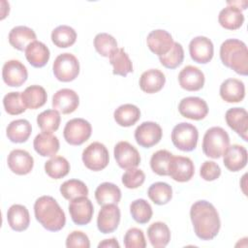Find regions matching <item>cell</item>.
Segmentation results:
<instances>
[{"label": "cell", "instance_id": "18", "mask_svg": "<svg viewBox=\"0 0 248 248\" xmlns=\"http://www.w3.org/2000/svg\"><path fill=\"white\" fill-rule=\"evenodd\" d=\"M9 169L16 174L25 175L29 173L34 166L32 155L23 149H14L7 159Z\"/></svg>", "mask_w": 248, "mask_h": 248}, {"label": "cell", "instance_id": "42", "mask_svg": "<svg viewBox=\"0 0 248 248\" xmlns=\"http://www.w3.org/2000/svg\"><path fill=\"white\" fill-rule=\"evenodd\" d=\"M94 46L97 52L104 57H109L110 54L118 48L114 37L108 33L97 34L94 38Z\"/></svg>", "mask_w": 248, "mask_h": 248}, {"label": "cell", "instance_id": "48", "mask_svg": "<svg viewBox=\"0 0 248 248\" xmlns=\"http://www.w3.org/2000/svg\"><path fill=\"white\" fill-rule=\"evenodd\" d=\"M66 247L73 248V247H82V248H89L90 241L84 232L80 231H74L68 234L66 238Z\"/></svg>", "mask_w": 248, "mask_h": 248}, {"label": "cell", "instance_id": "1", "mask_svg": "<svg viewBox=\"0 0 248 248\" xmlns=\"http://www.w3.org/2000/svg\"><path fill=\"white\" fill-rule=\"evenodd\" d=\"M190 217L196 235L202 240H211L219 232L221 221L212 203L201 200L194 202L190 209Z\"/></svg>", "mask_w": 248, "mask_h": 248}, {"label": "cell", "instance_id": "32", "mask_svg": "<svg viewBox=\"0 0 248 248\" xmlns=\"http://www.w3.org/2000/svg\"><path fill=\"white\" fill-rule=\"evenodd\" d=\"M21 99L26 108L36 109L46 103L47 95L44 87L40 85H30L21 93Z\"/></svg>", "mask_w": 248, "mask_h": 248}, {"label": "cell", "instance_id": "23", "mask_svg": "<svg viewBox=\"0 0 248 248\" xmlns=\"http://www.w3.org/2000/svg\"><path fill=\"white\" fill-rule=\"evenodd\" d=\"M35 151L43 157H53L59 150V140L51 133L42 132L38 134L33 141Z\"/></svg>", "mask_w": 248, "mask_h": 248}, {"label": "cell", "instance_id": "39", "mask_svg": "<svg viewBox=\"0 0 248 248\" xmlns=\"http://www.w3.org/2000/svg\"><path fill=\"white\" fill-rule=\"evenodd\" d=\"M147 195L154 203L163 205L171 200L172 189L171 186L166 182H155L149 186Z\"/></svg>", "mask_w": 248, "mask_h": 248}, {"label": "cell", "instance_id": "36", "mask_svg": "<svg viewBox=\"0 0 248 248\" xmlns=\"http://www.w3.org/2000/svg\"><path fill=\"white\" fill-rule=\"evenodd\" d=\"M77 32L69 25H59L51 32L52 43L61 48L69 47L76 43Z\"/></svg>", "mask_w": 248, "mask_h": 248}, {"label": "cell", "instance_id": "26", "mask_svg": "<svg viewBox=\"0 0 248 248\" xmlns=\"http://www.w3.org/2000/svg\"><path fill=\"white\" fill-rule=\"evenodd\" d=\"M36 38L34 30L24 25L14 27L9 33V43L17 50H25L31 43L36 41Z\"/></svg>", "mask_w": 248, "mask_h": 248}, {"label": "cell", "instance_id": "43", "mask_svg": "<svg viewBox=\"0 0 248 248\" xmlns=\"http://www.w3.org/2000/svg\"><path fill=\"white\" fill-rule=\"evenodd\" d=\"M171 156L172 154L166 149L156 151L150 159L151 170L158 175H169V164Z\"/></svg>", "mask_w": 248, "mask_h": 248}, {"label": "cell", "instance_id": "15", "mask_svg": "<svg viewBox=\"0 0 248 248\" xmlns=\"http://www.w3.org/2000/svg\"><path fill=\"white\" fill-rule=\"evenodd\" d=\"M189 53L195 62L206 64L213 57L214 46L211 40L207 37L198 36L191 40L189 44Z\"/></svg>", "mask_w": 248, "mask_h": 248}, {"label": "cell", "instance_id": "47", "mask_svg": "<svg viewBox=\"0 0 248 248\" xmlns=\"http://www.w3.org/2000/svg\"><path fill=\"white\" fill-rule=\"evenodd\" d=\"M123 241L126 248H144L146 246L143 232L138 228L129 229L124 235Z\"/></svg>", "mask_w": 248, "mask_h": 248}, {"label": "cell", "instance_id": "12", "mask_svg": "<svg viewBox=\"0 0 248 248\" xmlns=\"http://www.w3.org/2000/svg\"><path fill=\"white\" fill-rule=\"evenodd\" d=\"M2 78L8 86L19 87L28 78L27 69L18 60H8L2 68Z\"/></svg>", "mask_w": 248, "mask_h": 248}, {"label": "cell", "instance_id": "6", "mask_svg": "<svg viewBox=\"0 0 248 248\" xmlns=\"http://www.w3.org/2000/svg\"><path fill=\"white\" fill-rule=\"evenodd\" d=\"M54 77L63 82H69L78 76L79 62L78 58L69 52L59 54L52 65Z\"/></svg>", "mask_w": 248, "mask_h": 248}, {"label": "cell", "instance_id": "17", "mask_svg": "<svg viewBox=\"0 0 248 248\" xmlns=\"http://www.w3.org/2000/svg\"><path fill=\"white\" fill-rule=\"evenodd\" d=\"M79 105L78 93L70 88H62L52 97V108L63 114L74 112Z\"/></svg>", "mask_w": 248, "mask_h": 248}, {"label": "cell", "instance_id": "44", "mask_svg": "<svg viewBox=\"0 0 248 248\" xmlns=\"http://www.w3.org/2000/svg\"><path fill=\"white\" fill-rule=\"evenodd\" d=\"M184 59V50L181 44L174 42L170 51L162 56H159L161 64L168 69H175L182 64Z\"/></svg>", "mask_w": 248, "mask_h": 248}, {"label": "cell", "instance_id": "13", "mask_svg": "<svg viewBox=\"0 0 248 248\" xmlns=\"http://www.w3.org/2000/svg\"><path fill=\"white\" fill-rule=\"evenodd\" d=\"M178 110L180 114L192 120H202L208 113V106L206 102L200 97L183 98L179 105Z\"/></svg>", "mask_w": 248, "mask_h": 248}, {"label": "cell", "instance_id": "38", "mask_svg": "<svg viewBox=\"0 0 248 248\" xmlns=\"http://www.w3.org/2000/svg\"><path fill=\"white\" fill-rule=\"evenodd\" d=\"M60 193L66 200L73 201L79 197H87L88 188L79 179H69L61 184Z\"/></svg>", "mask_w": 248, "mask_h": 248}, {"label": "cell", "instance_id": "37", "mask_svg": "<svg viewBox=\"0 0 248 248\" xmlns=\"http://www.w3.org/2000/svg\"><path fill=\"white\" fill-rule=\"evenodd\" d=\"M45 170L49 177L60 179L69 173L70 163L62 156H53L45 163Z\"/></svg>", "mask_w": 248, "mask_h": 248}, {"label": "cell", "instance_id": "34", "mask_svg": "<svg viewBox=\"0 0 248 248\" xmlns=\"http://www.w3.org/2000/svg\"><path fill=\"white\" fill-rule=\"evenodd\" d=\"M147 236L151 245L155 248H162L170 240V231L163 222L152 223L147 229Z\"/></svg>", "mask_w": 248, "mask_h": 248}, {"label": "cell", "instance_id": "50", "mask_svg": "<svg viewBox=\"0 0 248 248\" xmlns=\"http://www.w3.org/2000/svg\"><path fill=\"white\" fill-rule=\"evenodd\" d=\"M99 248H119V243L116 238L112 237L109 239H105L98 244Z\"/></svg>", "mask_w": 248, "mask_h": 248}, {"label": "cell", "instance_id": "8", "mask_svg": "<svg viewBox=\"0 0 248 248\" xmlns=\"http://www.w3.org/2000/svg\"><path fill=\"white\" fill-rule=\"evenodd\" d=\"M91 124L83 118H73L69 120L63 130L65 140L71 145H80L91 136Z\"/></svg>", "mask_w": 248, "mask_h": 248}, {"label": "cell", "instance_id": "11", "mask_svg": "<svg viewBox=\"0 0 248 248\" xmlns=\"http://www.w3.org/2000/svg\"><path fill=\"white\" fill-rule=\"evenodd\" d=\"M69 212L72 221L78 226L87 225L94 213V207L87 197H79L70 202Z\"/></svg>", "mask_w": 248, "mask_h": 248}, {"label": "cell", "instance_id": "35", "mask_svg": "<svg viewBox=\"0 0 248 248\" xmlns=\"http://www.w3.org/2000/svg\"><path fill=\"white\" fill-rule=\"evenodd\" d=\"M109 63L112 65L113 75L126 77L133 72L132 61L123 48H117L110 54Z\"/></svg>", "mask_w": 248, "mask_h": 248}, {"label": "cell", "instance_id": "21", "mask_svg": "<svg viewBox=\"0 0 248 248\" xmlns=\"http://www.w3.org/2000/svg\"><path fill=\"white\" fill-rule=\"evenodd\" d=\"M228 126L247 141L248 137V113L243 108H232L225 114Z\"/></svg>", "mask_w": 248, "mask_h": 248}, {"label": "cell", "instance_id": "46", "mask_svg": "<svg viewBox=\"0 0 248 248\" xmlns=\"http://www.w3.org/2000/svg\"><path fill=\"white\" fill-rule=\"evenodd\" d=\"M145 180L144 172L137 168L128 169L122 175V183L128 189H136L143 184Z\"/></svg>", "mask_w": 248, "mask_h": 248}, {"label": "cell", "instance_id": "9", "mask_svg": "<svg viewBox=\"0 0 248 248\" xmlns=\"http://www.w3.org/2000/svg\"><path fill=\"white\" fill-rule=\"evenodd\" d=\"M163 136L162 128L152 121H145L140 124L135 130V140L137 143L144 148H150L157 144Z\"/></svg>", "mask_w": 248, "mask_h": 248}, {"label": "cell", "instance_id": "19", "mask_svg": "<svg viewBox=\"0 0 248 248\" xmlns=\"http://www.w3.org/2000/svg\"><path fill=\"white\" fill-rule=\"evenodd\" d=\"M147 46L158 56H162L170 51L173 45L171 35L163 29H156L151 31L146 38Z\"/></svg>", "mask_w": 248, "mask_h": 248}, {"label": "cell", "instance_id": "24", "mask_svg": "<svg viewBox=\"0 0 248 248\" xmlns=\"http://www.w3.org/2000/svg\"><path fill=\"white\" fill-rule=\"evenodd\" d=\"M220 96L227 103H239L245 97V85L237 78H227L220 85Z\"/></svg>", "mask_w": 248, "mask_h": 248}, {"label": "cell", "instance_id": "4", "mask_svg": "<svg viewBox=\"0 0 248 248\" xmlns=\"http://www.w3.org/2000/svg\"><path fill=\"white\" fill-rule=\"evenodd\" d=\"M229 145L230 137L228 133L221 127H211L203 136L202 147L205 156L218 159L223 156Z\"/></svg>", "mask_w": 248, "mask_h": 248}, {"label": "cell", "instance_id": "7", "mask_svg": "<svg viewBox=\"0 0 248 248\" xmlns=\"http://www.w3.org/2000/svg\"><path fill=\"white\" fill-rule=\"evenodd\" d=\"M81 158L84 166L93 171L104 170L109 161L107 147L99 141H94L85 147Z\"/></svg>", "mask_w": 248, "mask_h": 248}, {"label": "cell", "instance_id": "28", "mask_svg": "<svg viewBox=\"0 0 248 248\" xmlns=\"http://www.w3.org/2000/svg\"><path fill=\"white\" fill-rule=\"evenodd\" d=\"M24 51L27 61L35 68L44 67L50 56L48 47L44 43L37 40L31 43Z\"/></svg>", "mask_w": 248, "mask_h": 248}, {"label": "cell", "instance_id": "25", "mask_svg": "<svg viewBox=\"0 0 248 248\" xmlns=\"http://www.w3.org/2000/svg\"><path fill=\"white\" fill-rule=\"evenodd\" d=\"M166 82V78L163 72L158 69H150L143 72L140 78V89L148 94H153L160 91Z\"/></svg>", "mask_w": 248, "mask_h": 248}, {"label": "cell", "instance_id": "2", "mask_svg": "<svg viewBox=\"0 0 248 248\" xmlns=\"http://www.w3.org/2000/svg\"><path fill=\"white\" fill-rule=\"evenodd\" d=\"M36 220L47 231L58 232L66 224V216L56 200L50 196H42L34 203Z\"/></svg>", "mask_w": 248, "mask_h": 248}, {"label": "cell", "instance_id": "41", "mask_svg": "<svg viewBox=\"0 0 248 248\" xmlns=\"http://www.w3.org/2000/svg\"><path fill=\"white\" fill-rule=\"evenodd\" d=\"M130 212L133 219L139 224H146L152 217L151 205L143 199H138L131 202Z\"/></svg>", "mask_w": 248, "mask_h": 248}, {"label": "cell", "instance_id": "33", "mask_svg": "<svg viewBox=\"0 0 248 248\" xmlns=\"http://www.w3.org/2000/svg\"><path fill=\"white\" fill-rule=\"evenodd\" d=\"M115 122L122 127H130L138 122L140 117V108L132 104L119 106L113 112Z\"/></svg>", "mask_w": 248, "mask_h": 248}, {"label": "cell", "instance_id": "22", "mask_svg": "<svg viewBox=\"0 0 248 248\" xmlns=\"http://www.w3.org/2000/svg\"><path fill=\"white\" fill-rule=\"evenodd\" d=\"M223 156V163L231 171H238L247 164V150L239 144L229 145Z\"/></svg>", "mask_w": 248, "mask_h": 248}, {"label": "cell", "instance_id": "49", "mask_svg": "<svg viewBox=\"0 0 248 248\" xmlns=\"http://www.w3.org/2000/svg\"><path fill=\"white\" fill-rule=\"evenodd\" d=\"M220 174L221 169L219 165L213 161H205L200 169V175L206 181H213L217 179Z\"/></svg>", "mask_w": 248, "mask_h": 248}, {"label": "cell", "instance_id": "16", "mask_svg": "<svg viewBox=\"0 0 248 248\" xmlns=\"http://www.w3.org/2000/svg\"><path fill=\"white\" fill-rule=\"evenodd\" d=\"M120 217V209L116 204L103 205L97 217L98 230L105 234L114 232L119 225Z\"/></svg>", "mask_w": 248, "mask_h": 248}, {"label": "cell", "instance_id": "20", "mask_svg": "<svg viewBox=\"0 0 248 248\" xmlns=\"http://www.w3.org/2000/svg\"><path fill=\"white\" fill-rule=\"evenodd\" d=\"M178 81L181 88L187 91H198L204 85V75L198 67L188 65L178 74Z\"/></svg>", "mask_w": 248, "mask_h": 248}, {"label": "cell", "instance_id": "45", "mask_svg": "<svg viewBox=\"0 0 248 248\" xmlns=\"http://www.w3.org/2000/svg\"><path fill=\"white\" fill-rule=\"evenodd\" d=\"M3 106L7 113L11 115H17L25 111L26 107L24 106L20 92H10L3 98Z\"/></svg>", "mask_w": 248, "mask_h": 248}, {"label": "cell", "instance_id": "40", "mask_svg": "<svg viewBox=\"0 0 248 248\" xmlns=\"http://www.w3.org/2000/svg\"><path fill=\"white\" fill-rule=\"evenodd\" d=\"M61 117L56 109H46L37 116V124L43 132H55L60 125Z\"/></svg>", "mask_w": 248, "mask_h": 248}, {"label": "cell", "instance_id": "3", "mask_svg": "<svg viewBox=\"0 0 248 248\" xmlns=\"http://www.w3.org/2000/svg\"><path fill=\"white\" fill-rule=\"evenodd\" d=\"M222 63L241 76L248 74V50L244 42L237 39H228L220 46Z\"/></svg>", "mask_w": 248, "mask_h": 248}, {"label": "cell", "instance_id": "27", "mask_svg": "<svg viewBox=\"0 0 248 248\" xmlns=\"http://www.w3.org/2000/svg\"><path fill=\"white\" fill-rule=\"evenodd\" d=\"M7 221L14 231H25L30 224L29 211L22 204H13L7 211Z\"/></svg>", "mask_w": 248, "mask_h": 248}, {"label": "cell", "instance_id": "14", "mask_svg": "<svg viewBox=\"0 0 248 248\" xmlns=\"http://www.w3.org/2000/svg\"><path fill=\"white\" fill-rule=\"evenodd\" d=\"M195 172L192 160L184 156H171L169 164V175L175 181H189Z\"/></svg>", "mask_w": 248, "mask_h": 248}, {"label": "cell", "instance_id": "10", "mask_svg": "<svg viewBox=\"0 0 248 248\" xmlns=\"http://www.w3.org/2000/svg\"><path fill=\"white\" fill-rule=\"evenodd\" d=\"M113 154L117 165L121 169L137 168L140 163V155L137 148L125 140L115 144Z\"/></svg>", "mask_w": 248, "mask_h": 248}, {"label": "cell", "instance_id": "31", "mask_svg": "<svg viewBox=\"0 0 248 248\" xmlns=\"http://www.w3.org/2000/svg\"><path fill=\"white\" fill-rule=\"evenodd\" d=\"M95 199L100 205L117 204L121 200V191L117 185L110 182H104L96 188Z\"/></svg>", "mask_w": 248, "mask_h": 248}, {"label": "cell", "instance_id": "30", "mask_svg": "<svg viewBox=\"0 0 248 248\" xmlns=\"http://www.w3.org/2000/svg\"><path fill=\"white\" fill-rule=\"evenodd\" d=\"M32 132V126L26 119H16L10 122L7 126L6 134L12 142L21 143L25 142Z\"/></svg>", "mask_w": 248, "mask_h": 248}, {"label": "cell", "instance_id": "5", "mask_svg": "<svg viewBox=\"0 0 248 248\" xmlns=\"http://www.w3.org/2000/svg\"><path fill=\"white\" fill-rule=\"evenodd\" d=\"M199 132L196 126L187 122L176 124L171 132L173 145L181 151H192L197 147Z\"/></svg>", "mask_w": 248, "mask_h": 248}, {"label": "cell", "instance_id": "29", "mask_svg": "<svg viewBox=\"0 0 248 248\" xmlns=\"http://www.w3.org/2000/svg\"><path fill=\"white\" fill-rule=\"evenodd\" d=\"M218 21L225 29L236 30L242 26L244 22V16L239 8L229 5L220 11Z\"/></svg>", "mask_w": 248, "mask_h": 248}]
</instances>
